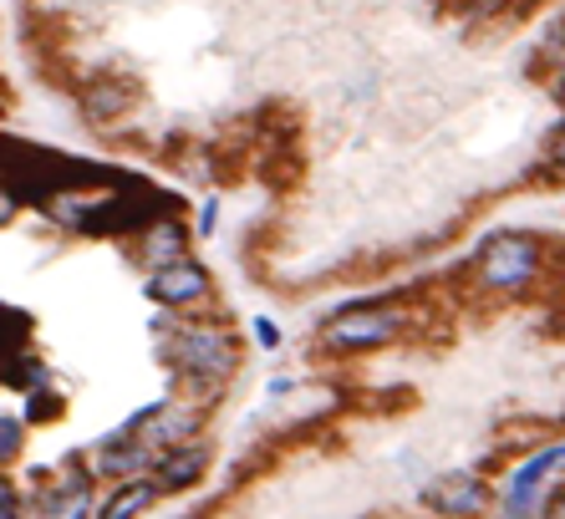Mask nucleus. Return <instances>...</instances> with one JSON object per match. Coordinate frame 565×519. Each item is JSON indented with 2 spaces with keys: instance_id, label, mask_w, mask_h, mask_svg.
Masks as SVG:
<instances>
[{
  "instance_id": "nucleus-8",
  "label": "nucleus",
  "mask_w": 565,
  "mask_h": 519,
  "mask_svg": "<svg viewBox=\"0 0 565 519\" xmlns=\"http://www.w3.org/2000/svg\"><path fill=\"white\" fill-rule=\"evenodd\" d=\"M92 484L82 469H67L61 479H51V489L42 494V515H87Z\"/></svg>"
},
{
  "instance_id": "nucleus-9",
  "label": "nucleus",
  "mask_w": 565,
  "mask_h": 519,
  "mask_svg": "<svg viewBox=\"0 0 565 519\" xmlns=\"http://www.w3.org/2000/svg\"><path fill=\"white\" fill-rule=\"evenodd\" d=\"M204 469H209V459H204V448H168L164 453V463H158V489H193L199 479H204Z\"/></svg>"
},
{
  "instance_id": "nucleus-2",
  "label": "nucleus",
  "mask_w": 565,
  "mask_h": 519,
  "mask_svg": "<svg viewBox=\"0 0 565 519\" xmlns=\"http://www.w3.org/2000/svg\"><path fill=\"white\" fill-rule=\"evenodd\" d=\"M402 331V311L398 306H346L321 327V342L331 352H373L387 346Z\"/></svg>"
},
{
  "instance_id": "nucleus-16",
  "label": "nucleus",
  "mask_w": 565,
  "mask_h": 519,
  "mask_svg": "<svg viewBox=\"0 0 565 519\" xmlns=\"http://www.w3.org/2000/svg\"><path fill=\"white\" fill-rule=\"evenodd\" d=\"M545 51H551V57H561V51H565V11H561V21L545 31Z\"/></svg>"
},
{
  "instance_id": "nucleus-5",
  "label": "nucleus",
  "mask_w": 565,
  "mask_h": 519,
  "mask_svg": "<svg viewBox=\"0 0 565 519\" xmlns=\"http://www.w3.org/2000/svg\"><path fill=\"white\" fill-rule=\"evenodd\" d=\"M128 428L143 433V438L158 444V448H179V444H189L193 438L199 413H193V408H179V402H158V408H149V413H138Z\"/></svg>"
},
{
  "instance_id": "nucleus-14",
  "label": "nucleus",
  "mask_w": 565,
  "mask_h": 519,
  "mask_svg": "<svg viewBox=\"0 0 565 519\" xmlns=\"http://www.w3.org/2000/svg\"><path fill=\"white\" fill-rule=\"evenodd\" d=\"M15 448H21V423L5 417V423H0V453H5V463L15 459Z\"/></svg>"
},
{
  "instance_id": "nucleus-13",
  "label": "nucleus",
  "mask_w": 565,
  "mask_h": 519,
  "mask_svg": "<svg viewBox=\"0 0 565 519\" xmlns=\"http://www.w3.org/2000/svg\"><path fill=\"white\" fill-rule=\"evenodd\" d=\"M545 164H551L555 174H565V122L551 133V143H545Z\"/></svg>"
},
{
  "instance_id": "nucleus-18",
  "label": "nucleus",
  "mask_w": 565,
  "mask_h": 519,
  "mask_svg": "<svg viewBox=\"0 0 565 519\" xmlns=\"http://www.w3.org/2000/svg\"><path fill=\"white\" fill-rule=\"evenodd\" d=\"M545 515H565V494H555V499L545 494Z\"/></svg>"
},
{
  "instance_id": "nucleus-12",
  "label": "nucleus",
  "mask_w": 565,
  "mask_h": 519,
  "mask_svg": "<svg viewBox=\"0 0 565 519\" xmlns=\"http://www.w3.org/2000/svg\"><path fill=\"white\" fill-rule=\"evenodd\" d=\"M153 499H158V484H143V479H138V484H128V489H118L113 499H107V505H103V519L143 515V509H149Z\"/></svg>"
},
{
  "instance_id": "nucleus-19",
  "label": "nucleus",
  "mask_w": 565,
  "mask_h": 519,
  "mask_svg": "<svg viewBox=\"0 0 565 519\" xmlns=\"http://www.w3.org/2000/svg\"><path fill=\"white\" fill-rule=\"evenodd\" d=\"M555 103L565 107V72H561V82H555Z\"/></svg>"
},
{
  "instance_id": "nucleus-1",
  "label": "nucleus",
  "mask_w": 565,
  "mask_h": 519,
  "mask_svg": "<svg viewBox=\"0 0 565 519\" xmlns=\"http://www.w3.org/2000/svg\"><path fill=\"white\" fill-rule=\"evenodd\" d=\"M545 266V250H540L535 235H525V229H505V235H494L479 245L474 255V281L484 291H499V296H515L525 285L540 275Z\"/></svg>"
},
{
  "instance_id": "nucleus-17",
  "label": "nucleus",
  "mask_w": 565,
  "mask_h": 519,
  "mask_svg": "<svg viewBox=\"0 0 565 519\" xmlns=\"http://www.w3.org/2000/svg\"><path fill=\"white\" fill-rule=\"evenodd\" d=\"M51 408H57V398H36V402L26 408V413H31V417H42V413H51Z\"/></svg>"
},
{
  "instance_id": "nucleus-10",
  "label": "nucleus",
  "mask_w": 565,
  "mask_h": 519,
  "mask_svg": "<svg viewBox=\"0 0 565 519\" xmlns=\"http://www.w3.org/2000/svg\"><path fill=\"white\" fill-rule=\"evenodd\" d=\"M128 107H133V87H128V82H113V76L92 82L87 97H82V113H87L92 122H113V118H122Z\"/></svg>"
},
{
  "instance_id": "nucleus-4",
  "label": "nucleus",
  "mask_w": 565,
  "mask_h": 519,
  "mask_svg": "<svg viewBox=\"0 0 565 519\" xmlns=\"http://www.w3.org/2000/svg\"><path fill=\"white\" fill-rule=\"evenodd\" d=\"M209 291H214L209 270L199 266V260H189V255L168 260V266H158V270L149 275V300L168 306V311H184V306H204Z\"/></svg>"
},
{
  "instance_id": "nucleus-3",
  "label": "nucleus",
  "mask_w": 565,
  "mask_h": 519,
  "mask_svg": "<svg viewBox=\"0 0 565 519\" xmlns=\"http://www.w3.org/2000/svg\"><path fill=\"white\" fill-rule=\"evenodd\" d=\"M174 362H179L184 377L193 382H214L224 387V377L235 371V346H229V331H214V327H184L174 337Z\"/></svg>"
},
{
  "instance_id": "nucleus-15",
  "label": "nucleus",
  "mask_w": 565,
  "mask_h": 519,
  "mask_svg": "<svg viewBox=\"0 0 565 519\" xmlns=\"http://www.w3.org/2000/svg\"><path fill=\"white\" fill-rule=\"evenodd\" d=\"M255 342H260V346H281V327L260 316V321H255Z\"/></svg>"
},
{
  "instance_id": "nucleus-7",
  "label": "nucleus",
  "mask_w": 565,
  "mask_h": 519,
  "mask_svg": "<svg viewBox=\"0 0 565 519\" xmlns=\"http://www.w3.org/2000/svg\"><path fill=\"white\" fill-rule=\"evenodd\" d=\"M149 438H143V433H133V428H122L118 438H107L103 448H97V463H92V469H97V474H113V479H128V474H143V469H149L153 463V453H149Z\"/></svg>"
},
{
  "instance_id": "nucleus-6",
  "label": "nucleus",
  "mask_w": 565,
  "mask_h": 519,
  "mask_svg": "<svg viewBox=\"0 0 565 519\" xmlns=\"http://www.w3.org/2000/svg\"><path fill=\"white\" fill-rule=\"evenodd\" d=\"M423 505H428L433 515H479V509L490 505V489H484V479H474V474H444L423 494Z\"/></svg>"
},
{
  "instance_id": "nucleus-11",
  "label": "nucleus",
  "mask_w": 565,
  "mask_h": 519,
  "mask_svg": "<svg viewBox=\"0 0 565 519\" xmlns=\"http://www.w3.org/2000/svg\"><path fill=\"white\" fill-rule=\"evenodd\" d=\"M143 255H149L153 266L179 260V255H184V224L179 220H153L149 229H143Z\"/></svg>"
}]
</instances>
